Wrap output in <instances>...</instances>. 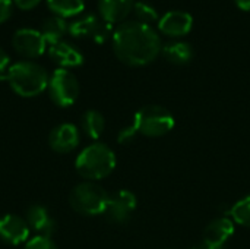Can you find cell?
I'll list each match as a JSON object with an SVG mask.
<instances>
[{
  "mask_svg": "<svg viewBox=\"0 0 250 249\" xmlns=\"http://www.w3.org/2000/svg\"><path fill=\"white\" fill-rule=\"evenodd\" d=\"M236 6L243 10V12H250V0H234Z\"/></svg>",
  "mask_w": 250,
  "mask_h": 249,
  "instance_id": "29",
  "label": "cell"
},
{
  "mask_svg": "<svg viewBox=\"0 0 250 249\" xmlns=\"http://www.w3.org/2000/svg\"><path fill=\"white\" fill-rule=\"evenodd\" d=\"M116 164L114 151L103 142H94L85 147L75 160L76 173L89 182H97L110 176L116 169Z\"/></svg>",
  "mask_w": 250,
  "mask_h": 249,
  "instance_id": "3",
  "label": "cell"
},
{
  "mask_svg": "<svg viewBox=\"0 0 250 249\" xmlns=\"http://www.w3.org/2000/svg\"><path fill=\"white\" fill-rule=\"evenodd\" d=\"M9 65H10V57H9V54H7L4 50L0 47V81L4 79L6 72H7V69L10 68Z\"/></svg>",
  "mask_w": 250,
  "mask_h": 249,
  "instance_id": "26",
  "label": "cell"
},
{
  "mask_svg": "<svg viewBox=\"0 0 250 249\" xmlns=\"http://www.w3.org/2000/svg\"><path fill=\"white\" fill-rule=\"evenodd\" d=\"M23 249H59L57 245L54 244V241L51 238H47V236H34L31 238L26 244Z\"/></svg>",
  "mask_w": 250,
  "mask_h": 249,
  "instance_id": "23",
  "label": "cell"
},
{
  "mask_svg": "<svg viewBox=\"0 0 250 249\" xmlns=\"http://www.w3.org/2000/svg\"><path fill=\"white\" fill-rule=\"evenodd\" d=\"M113 31V25L107 23L97 15H85L75 19L69 25V34L75 38H91L97 44H103L107 41Z\"/></svg>",
  "mask_w": 250,
  "mask_h": 249,
  "instance_id": "7",
  "label": "cell"
},
{
  "mask_svg": "<svg viewBox=\"0 0 250 249\" xmlns=\"http://www.w3.org/2000/svg\"><path fill=\"white\" fill-rule=\"evenodd\" d=\"M12 9H13L12 0H0V23L6 22L10 18Z\"/></svg>",
  "mask_w": 250,
  "mask_h": 249,
  "instance_id": "25",
  "label": "cell"
},
{
  "mask_svg": "<svg viewBox=\"0 0 250 249\" xmlns=\"http://www.w3.org/2000/svg\"><path fill=\"white\" fill-rule=\"evenodd\" d=\"M0 239L13 247L26 244L31 239V229L25 217L16 214L0 217Z\"/></svg>",
  "mask_w": 250,
  "mask_h": 249,
  "instance_id": "10",
  "label": "cell"
},
{
  "mask_svg": "<svg viewBox=\"0 0 250 249\" xmlns=\"http://www.w3.org/2000/svg\"><path fill=\"white\" fill-rule=\"evenodd\" d=\"M81 141L79 129L73 123H62L51 129L48 135V145L57 154H67L73 151Z\"/></svg>",
  "mask_w": 250,
  "mask_h": 249,
  "instance_id": "11",
  "label": "cell"
},
{
  "mask_svg": "<svg viewBox=\"0 0 250 249\" xmlns=\"http://www.w3.org/2000/svg\"><path fill=\"white\" fill-rule=\"evenodd\" d=\"M116 57L127 66H145L152 63L163 48L157 31L139 21H126L117 25L111 35Z\"/></svg>",
  "mask_w": 250,
  "mask_h": 249,
  "instance_id": "1",
  "label": "cell"
},
{
  "mask_svg": "<svg viewBox=\"0 0 250 249\" xmlns=\"http://www.w3.org/2000/svg\"><path fill=\"white\" fill-rule=\"evenodd\" d=\"M67 31H69V25L66 23V21L56 15L47 18L41 25V34L45 38L47 44H50V45L62 41L63 35Z\"/></svg>",
  "mask_w": 250,
  "mask_h": 249,
  "instance_id": "18",
  "label": "cell"
},
{
  "mask_svg": "<svg viewBox=\"0 0 250 249\" xmlns=\"http://www.w3.org/2000/svg\"><path fill=\"white\" fill-rule=\"evenodd\" d=\"M132 125L139 135L160 138L173 131L176 120L168 109L160 104H146L135 113Z\"/></svg>",
  "mask_w": 250,
  "mask_h": 249,
  "instance_id": "5",
  "label": "cell"
},
{
  "mask_svg": "<svg viewBox=\"0 0 250 249\" xmlns=\"http://www.w3.org/2000/svg\"><path fill=\"white\" fill-rule=\"evenodd\" d=\"M234 233V222L229 217H220L212 220L205 229L202 239L217 247H224L226 242Z\"/></svg>",
  "mask_w": 250,
  "mask_h": 249,
  "instance_id": "16",
  "label": "cell"
},
{
  "mask_svg": "<svg viewBox=\"0 0 250 249\" xmlns=\"http://www.w3.org/2000/svg\"><path fill=\"white\" fill-rule=\"evenodd\" d=\"M13 1V4H16L19 9H22V10H31V9H34L41 0H12Z\"/></svg>",
  "mask_w": 250,
  "mask_h": 249,
  "instance_id": "27",
  "label": "cell"
},
{
  "mask_svg": "<svg viewBox=\"0 0 250 249\" xmlns=\"http://www.w3.org/2000/svg\"><path fill=\"white\" fill-rule=\"evenodd\" d=\"M133 0H100V18L107 23H122L133 10Z\"/></svg>",
  "mask_w": 250,
  "mask_h": 249,
  "instance_id": "15",
  "label": "cell"
},
{
  "mask_svg": "<svg viewBox=\"0 0 250 249\" xmlns=\"http://www.w3.org/2000/svg\"><path fill=\"white\" fill-rule=\"evenodd\" d=\"M25 220L31 232H35V236L51 238V235L57 229V223L54 222L48 210L42 205H31L26 211Z\"/></svg>",
  "mask_w": 250,
  "mask_h": 249,
  "instance_id": "13",
  "label": "cell"
},
{
  "mask_svg": "<svg viewBox=\"0 0 250 249\" xmlns=\"http://www.w3.org/2000/svg\"><path fill=\"white\" fill-rule=\"evenodd\" d=\"M48 95L59 107H70L79 97V82L69 69H56L48 81Z\"/></svg>",
  "mask_w": 250,
  "mask_h": 249,
  "instance_id": "6",
  "label": "cell"
},
{
  "mask_svg": "<svg viewBox=\"0 0 250 249\" xmlns=\"http://www.w3.org/2000/svg\"><path fill=\"white\" fill-rule=\"evenodd\" d=\"M133 12H135L136 18H138L136 21L148 23V25H151L152 22L160 19L158 12L155 10V7L151 6L149 3H145V1H135Z\"/></svg>",
  "mask_w": 250,
  "mask_h": 249,
  "instance_id": "22",
  "label": "cell"
},
{
  "mask_svg": "<svg viewBox=\"0 0 250 249\" xmlns=\"http://www.w3.org/2000/svg\"><path fill=\"white\" fill-rule=\"evenodd\" d=\"M4 81L9 82L10 88L18 95L31 98L47 90L50 76L41 65L31 60H22L10 65Z\"/></svg>",
  "mask_w": 250,
  "mask_h": 249,
  "instance_id": "2",
  "label": "cell"
},
{
  "mask_svg": "<svg viewBox=\"0 0 250 249\" xmlns=\"http://www.w3.org/2000/svg\"><path fill=\"white\" fill-rule=\"evenodd\" d=\"M110 194L98 183L85 181L76 185L69 194L70 208L81 216H101L105 213Z\"/></svg>",
  "mask_w": 250,
  "mask_h": 249,
  "instance_id": "4",
  "label": "cell"
},
{
  "mask_svg": "<svg viewBox=\"0 0 250 249\" xmlns=\"http://www.w3.org/2000/svg\"><path fill=\"white\" fill-rule=\"evenodd\" d=\"M81 126L85 135L91 139H98L105 129V119L104 116L97 110H86L82 114Z\"/></svg>",
  "mask_w": 250,
  "mask_h": 249,
  "instance_id": "19",
  "label": "cell"
},
{
  "mask_svg": "<svg viewBox=\"0 0 250 249\" xmlns=\"http://www.w3.org/2000/svg\"><path fill=\"white\" fill-rule=\"evenodd\" d=\"M136 135H139V134L136 132V129L133 128V125H130V126H127V128H123V129L119 132L117 141H119L120 144H129V142H132V141L136 138Z\"/></svg>",
  "mask_w": 250,
  "mask_h": 249,
  "instance_id": "24",
  "label": "cell"
},
{
  "mask_svg": "<svg viewBox=\"0 0 250 249\" xmlns=\"http://www.w3.org/2000/svg\"><path fill=\"white\" fill-rule=\"evenodd\" d=\"M193 16L185 10H170L158 19V29L167 37H183L190 32Z\"/></svg>",
  "mask_w": 250,
  "mask_h": 249,
  "instance_id": "12",
  "label": "cell"
},
{
  "mask_svg": "<svg viewBox=\"0 0 250 249\" xmlns=\"http://www.w3.org/2000/svg\"><path fill=\"white\" fill-rule=\"evenodd\" d=\"M161 54L173 65H188L193 59V47L186 41H170L163 45Z\"/></svg>",
  "mask_w": 250,
  "mask_h": 249,
  "instance_id": "17",
  "label": "cell"
},
{
  "mask_svg": "<svg viewBox=\"0 0 250 249\" xmlns=\"http://www.w3.org/2000/svg\"><path fill=\"white\" fill-rule=\"evenodd\" d=\"M192 249H224V247H217V245H212V244L205 242V241L202 239L199 244H196Z\"/></svg>",
  "mask_w": 250,
  "mask_h": 249,
  "instance_id": "28",
  "label": "cell"
},
{
  "mask_svg": "<svg viewBox=\"0 0 250 249\" xmlns=\"http://www.w3.org/2000/svg\"><path fill=\"white\" fill-rule=\"evenodd\" d=\"M167 249H170V248H167Z\"/></svg>",
  "mask_w": 250,
  "mask_h": 249,
  "instance_id": "30",
  "label": "cell"
},
{
  "mask_svg": "<svg viewBox=\"0 0 250 249\" xmlns=\"http://www.w3.org/2000/svg\"><path fill=\"white\" fill-rule=\"evenodd\" d=\"M48 56L62 69L76 68V66H81L83 63L82 53L76 47H73L72 44L64 43V41H59L56 44H51L48 47Z\"/></svg>",
  "mask_w": 250,
  "mask_h": 249,
  "instance_id": "14",
  "label": "cell"
},
{
  "mask_svg": "<svg viewBox=\"0 0 250 249\" xmlns=\"http://www.w3.org/2000/svg\"><path fill=\"white\" fill-rule=\"evenodd\" d=\"M231 220L243 227H250V195L239 200L230 210Z\"/></svg>",
  "mask_w": 250,
  "mask_h": 249,
  "instance_id": "21",
  "label": "cell"
},
{
  "mask_svg": "<svg viewBox=\"0 0 250 249\" xmlns=\"http://www.w3.org/2000/svg\"><path fill=\"white\" fill-rule=\"evenodd\" d=\"M12 45L15 51L26 59H35L44 54L47 41L41 31L32 28H21L12 37Z\"/></svg>",
  "mask_w": 250,
  "mask_h": 249,
  "instance_id": "8",
  "label": "cell"
},
{
  "mask_svg": "<svg viewBox=\"0 0 250 249\" xmlns=\"http://www.w3.org/2000/svg\"><path fill=\"white\" fill-rule=\"evenodd\" d=\"M136 208V197L127 189H120L110 195L104 216L108 222L116 225H125L132 217Z\"/></svg>",
  "mask_w": 250,
  "mask_h": 249,
  "instance_id": "9",
  "label": "cell"
},
{
  "mask_svg": "<svg viewBox=\"0 0 250 249\" xmlns=\"http://www.w3.org/2000/svg\"><path fill=\"white\" fill-rule=\"evenodd\" d=\"M47 6L56 16L64 19L82 13L85 7V1L83 0H47Z\"/></svg>",
  "mask_w": 250,
  "mask_h": 249,
  "instance_id": "20",
  "label": "cell"
}]
</instances>
